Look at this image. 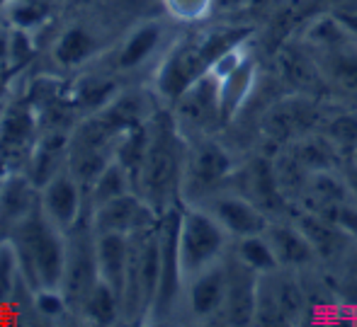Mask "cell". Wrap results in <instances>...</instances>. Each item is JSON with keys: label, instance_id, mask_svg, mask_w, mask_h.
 Here are the masks:
<instances>
[{"label": "cell", "instance_id": "1", "mask_svg": "<svg viewBox=\"0 0 357 327\" xmlns=\"http://www.w3.org/2000/svg\"><path fill=\"white\" fill-rule=\"evenodd\" d=\"M183 131L178 129L173 119V112H153L149 119V143L142 173H139L137 194L144 196V201L155 211L175 209V199H180L183 187V170L188 143H185Z\"/></svg>", "mask_w": 357, "mask_h": 327}, {"label": "cell", "instance_id": "2", "mask_svg": "<svg viewBox=\"0 0 357 327\" xmlns=\"http://www.w3.org/2000/svg\"><path fill=\"white\" fill-rule=\"evenodd\" d=\"M248 27H214L170 42L165 54L155 63L153 95L173 104L192 83L207 75L209 65L221 51L234 44L248 42Z\"/></svg>", "mask_w": 357, "mask_h": 327}, {"label": "cell", "instance_id": "3", "mask_svg": "<svg viewBox=\"0 0 357 327\" xmlns=\"http://www.w3.org/2000/svg\"><path fill=\"white\" fill-rule=\"evenodd\" d=\"M8 238L15 245L20 269L29 289H61L63 264H66V233L54 225L39 206L10 230Z\"/></svg>", "mask_w": 357, "mask_h": 327}, {"label": "cell", "instance_id": "4", "mask_svg": "<svg viewBox=\"0 0 357 327\" xmlns=\"http://www.w3.org/2000/svg\"><path fill=\"white\" fill-rule=\"evenodd\" d=\"M229 238L231 235L221 228L219 221L207 214L202 206L185 204L180 209L178 225V253L185 281L224 260L229 250Z\"/></svg>", "mask_w": 357, "mask_h": 327}, {"label": "cell", "instance_id": "5", "mask_svg": "<svg viewBox=\"0 0 357 327\" xmlns=\"http://www.w3.org/2000/svg\"><path fill=\"white\" fill-rule=\"evenodd\" d=\"M100 281L98 255H95V230L88 216L66 230V264H63L61 291L66 294L73 315H78L83 301Z\"/></svg>", "mask_w": 357, "mask_h": 327}, {"label": "cell", "instance_id": "6", "mask_svg": "<svg viewBox=\"0 0 357 327\" xmlns=\"http://www.w3.org/2000/svg\"><path fill=\"white\" fill-rule=\"evenodd\" d=\"M229 170L231 160L221 150V145L209 143V141H202V143L192 145V148L188 145L180 196L188 204H197L207 194L216 192V184L229 175Z\"/></svg>", "mask_w": 357, "mask_h": 327}, {"label": "cell", "instance_id": "7", "mask_svg": "<svg viewBox=\"0 0 357 327\" xmlns=\"http://www.w3.org/2000/svg\"><path fill=\"white\" fill-rule=\"evenodd\" d=\"M39 209L63 233L78 225L88 216L85 189L78 182V177L68 170V165L39 187Z\"/></svg>", "mask_w": 357, "mask_h": 327}, {"label": "cell", "instance_id": "8", "mask_svg": "<svg viewBox=\"0 0 357 327\" xmlns=\"http://www.w3.org/2000/svg\"><path fill=\"white\" fill-rule=\"evenodd\" d=\"M168 47V27L163 19H144V22L134 24L127 37L119 42L112 61L114 73H137L163 56Z\"/></svg>", "mask_w": 357, "mask_h": 327}, {"label": "cell", "instance_id": "9", "mask_svg": "<svg viewBox=\"0 0 357 327\" xmlns=\"http://www.w3.org/2000/svg\"><path fill=\"white\" fill-rule=\"evenodd\" d=\"M173 109V119L183 136H188V131H195L199 136L216 124H224L219 109V83L209 73L202 75L175 99Z\"/></svg>", "mask_w": 357, "mask_h": 327}, {"label": "cell", "instance_id": "10", "mask_svg": "<svg viewBox=\"0 0 357 327\" xmlns=\"http://www.w3.org/2000/svg\"><path fill=\"white\" fill-rule=\"evenodd\" d=\"M158 218H160V214H155L144 201V196H139L137 192L117 196V199L107 201V204H100L88 211V221L95 233L134 235L142 228L153 225Z\"/></svg>", "mask_w": 357, "mask_h": 327}, {"label": "cell", "instance_id": "11", "mask_svg": "<svg viewBox=\"0 0 357 327\" xmlns=\"http://www.w3.org/2000/svg\"><path fill=\"white\" fill-rule=\"evenodd\" d=\"M195 206H202L207 214H212L221 223V228L231 235V238H245V235H258L268 233V218L265 214L248 201L245 196L231 194V192H212L204 199H199Z\"/></svg>", "mask_w": 357, "mask_h": 327}, {"label": "cell", "instance_id": "12", "mask_svg": "<svg viewBox=\"0 0 357 327\" xmlns=\"http://www.w3.org/2000/svg\"><path fill=\"white\" fill-rule=\"evenodd\" d=\"M226 291H229V264H226V260L190 276L185 281L183 294L190 318L204 323V320L221 315L226 305Z\"/></svg>", "mask_w": 357, "mask_h": 327}, {"label": "cell", "instance_id": "13", "mask_svg": "<svg viewBox=\"0 0 357 327\" xmlns=\"http://www.w3.org/2000/svg\"><path fill=\"white\" fill-rule=\"evenodd\" d=\"M39 206V187L27 173H10L0 180V238H8L10 230L22 223Z\"/></svg>", "mask_w": 357, "mask_h": 327}, {"label": "cell", "instance_id": "14", "mask_svg": "<svg viewBox=\"0 0 357 327\" xmlns=\"http://www.w3.org/2000/svg\"><path fill=\"white\" fill-rule=\"evenodd\" d=\"M258 286L260 274L248 269L234 257L229 264V291H226V305L221 318L229 325H248L255 323V305H258Z\"/></svg>", "mask_w": 357, "mask_h": 327}, {"label": "cell", "instance_id": "15", "mask_svg": "<svg viewBox=\"0 0 357 327\" xmlns=\"http://www.w3.org/2000/svg\"><path fill=\"white\" fill-rule=\"evenodd\" d=\"M95 255H98L100 281L109 284L124 301L132 260V235L124 233H95Z\"/></svg>", "mask_w": 357, "mask_h": 327}, {"label": "cell", "instance_id": "16", "mask_svg": "<svg viewBox=\"0 0 357 327\" xmlns=\"http://www.w3.org/2000/svg\"><path fill=\"white\" fill-rule=\"evenodd\" d=\"M119 93H122V90H119L114 75L112 73H100V70L78 75V78L68 85V97H71V104L75 107V112L83 114V117L105 109Z\"/></svg>", "mask_w": 357, "mask_h": 327}, {"label": "cell", "instance_id": "17", "mask_svg": "<svg viewBox=\"0 0 357 327\" xmlns=\"http://www.w3.org/2000/svg\"><path fill=\"white\" fill-rule=\"evenodd\" d=\"M255 80H258V63L253 56H248L231 75L219 80V109H221V122L229 124L238 117L243 104L253 95Z\"/></svg>", "mask_w": 357, "mask_h": 327}, {"label": "cell", "instance_id": "18", "mask_svg": "<svg viewBox=\"0 0 357 327\" xmlns=\"http://www.w3.org/2000/svg\"><path fill=\"white\" fill-rule=\"evenodd\" d=\"M98 39L85 24H71L54 39L52 56L59 68H80L98 56Z\"/></svg>", "mask_w": 357, "mask_h": 327}, {"label": "cell", "instance_id": "19", "mask_svg": "<svg viewBox=\"0 0 357 327\" xmlns=\"http://www.w3.org/2000/svg\"><path fill=\"white\" fill-rule=\"evenodd\" d=\"M268 238L275 248L280 266L284 269H296L316 260V248L304 230L291 228V225H270Z\"/></svg>", "mask_w": 357, "mask_h": 327}, {"label": "cell", "instance_id": "20", "mask_svg": "<svg viewBox=\"0 0 357 327\" xmlns=\"http://www.w3.org/2000/svg\"><path fill=\"white\" fill-rule=\"evenodd\" d=\"M78 318L90 325H114L124 320V301L117 291L105 281H98L78 310Z\"/></svg>", "mask_w": 357, "mask_h": 327}, {"label": "cell", "instance_id": "21", "mask_svg": "<svg viewBox=\"0 0 357 327\" xmlns=\"http://www.w3.org/2000/svg\"><path fill=\"white\" fill-rule=\"evenodd\" d=\"M129 192H137L134 187V180L117 160H109L107 165L102 168V173L93 180V184L85 192V199H88V211L95 209L100 204H107V201L117 199V196H124Z\"/></svg>", "mask_w": 357, "mask_h": 327}, {"label": "cell", "instance_id": "22", "mask_svg": "<svg viewBox=\"0 0 357 327\" xmlns=\"http://www.w3.org/2000/svg\"><path fill=\"white\" fill-rule=\"evenodd\" d=\"M49 5L52 0H8L0 10V19L10 29L37 34L49 22Z\"/></svg>", "mask_w": 357, "mask_h": 327}, {"label": "cell", "instance_id": "23", "mask_svg": "<svg viewBox=\"0 0 357 327\" xmlns=\"http://www.w3.org/2000/svg\"><path fill=\"white\" fill-rule=\"evenodd\" d=\"M234 257L245 264L248 269H253L255 274L265 276L273 274V271L280 269L278 255H275V248L270 243L268 233H258V235H245V238L236 240V250Z\"/></svg>", "mask_w": 357, "mask_h": 327}, {"label": "cell", "instance_id": "24", "mask_svg": "<svg viewBox=\"0 0 357 327\" xmlns=\"http://www.w3.org/2000/svg\"><path fill=\"white\" fill-rule=\"evenodd\" d=\"M20 286H27V281H24L22 269H20L15 245L10 238H0V315L15 305Z\"/></svg>", "mask_w": 357, "mask_h": 327}, {"label": "cell", "instance_id": "25", "mask_svg": "<svg viewBox=\"0 0 357 327\" xmlns=\"http://www.w3.org/2000/svg\"><path fill=\"white\" fill-rule=\"evenodd\" d=\"M170 19L183 24L204 22L216 10V0H160Z\"/></svg>", "mask_w": 357, "mask_h": 327}, {"label": "cell", "instance_id": "26", "mask_svg": "<svg viewBox=\"0 0 357 327\" xmlns=\"http://www.w3.org/2000/svg\"><path fill=\"white\" fill-rule=\"evenodd\" d=\"M32 308L44 320H63L73 315L66 294L61 289H37L32 291Z\"/></svg>", "mask_w": 357, "mask_h": 327}, {"label": "cell", "instance_id": "27", "mask_svg": "<svg viewBox=\"0 0 357 327\" xmlns=\"http://www.w3.org/2000/svg\"><path fill=\"white\" fill-rule=\"evenodd\" d=\"M250 56V51H248V44L245 42H241V44H234L231 49H226V51H221L219 56L214 58L212 65H209V70L207 73L212 75V78L219 83V80H224L226 75H231L236 68H238L241 63L245 61V58Z\"/></svg>", "mask_w": 357, "mask_h": 327}, {"label": "cell", "instance_id": "28", "mask_svg": "<svg viewBox=\"0 0 357 327\" xmlns=\"http://www.w3.org/2000/svg\"><path fill=\"white\" fill-rule=\"evenodd\" d=\"M333 75L345 88L357 90V56H338V61H333Z\"/></svg>", "mask_w": 357, "mask_h": 327}, {"label": "cell", "instance_id": "29", "mask_svg": "<svg viewBox=\"0 0 357 327\" xmlns=\"http://www.w3.org/2000/svg\"><path fill=\"white\" fill-rule=\"evenodd\" d=\"M236 3H243V0H216V8H224V5H236Z\"/></svg>", "mask_w": 357, "mask_h": 327}, {"label": "cell", "instance_id": "30", "mask_svg": "<svg viewBox=\"0 0 357 327\" xmlns=\"http://www.w3.org/2000/svg\"><path fill=\"white\" fill-rule=\"evenodd\" d=\"M52 3H54V8H63V5H68L71 0H52Z\"/></svg>", "mask_w": 357, "mask_h": 327}]
</instances>
